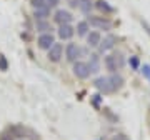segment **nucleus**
Listing matches in <instances>:
<instances>
[{
  "instance_id": "9b49d317",
  "label": "nucleus",
  "mask_w": 150,
  "mask_h": 140,
  "mask_svg": "<svg viewBox=\"0 0 150 140\" xmlns=\"http://www.w3.org/2000/svg\"><path fill=\"white\" fill-rule=\"evenodd\" d=\"M87 45L88 47H98L100 45V40H102V33L98 30H90L87 33Z\"/></svg>"
},
{
  "instance_id": "6ab92c4d",
  "label": "nucleus",
  "mask_w": 150,
  "mask_h": 140,
  "mask_svg": "<svg viewBox=\"0 0 150 140\" xmlns=\"http://www.w3.org/2000/svg\"><path fill=\"white\" fill-rule=\"evenodd\" d=\"M30 5L32 8H42V7H47V0H30Z\"/></svg>"
},
{
  "instance_id": "0eeeda50",
  "label": "nucleus",
  "mask_w": 150,
  "mask_h": 140,
  "mask_svg": "<svg viewBox=\"0 0 150 140\" xmlns=\"http://www.w3.org/2000/svg\"><path fill=\"white\" fill-rule=\"evenodd\" d=\"M54 22L57 25L72 23V22H74V15H72L69 10H65V8H59V10H55V13H54Z\"/></svg>"
},
{
  "instance_id": "412c9836",
  "label": "nucleus",
  "mask_w": 150,
  "mask_h": 140,
  "mask_svg": "<svg viewBox=\"0 0 150 140\" xmlns=\"http://www.w3.org/2000/svg\"><path fill=\"white\" fill-rule=\"evenodd\" d=\"M59 2H60V0H47V7L50 8V10H52L54 7H57V5H59Z\"/></svg>"
},
{
  "instance_id": "5701e85b",
  "label": "nucleus",
  "mask_w": 150,
  "mask_h": 140,
  "mask_svg": "<svg viewBox=\"0 0 150 140\" xmlns=\"http://www.w3.org/2000/svg\"><path fill=\"white\" fill-rule=\"evenodd\" d=\"M130 65H132L134 69H137V67H139V59H137V57H132V59H130Z\"/></svg>"
},
{
  "instance_id": "f257e3e1",
  "label": "nucleus",
  "mask_w": 150,
  "mask_h": 140,
  "mask_svg": "<svg viewBox=\"0 0 150 140\" xmlns=\"http://www.w3.org/2000/svg\"><path fill=\"white\" fill-rule=\"evenodd\" d=\"M88 25L93 27L95 30H103V32H108L112 28V22L105 18V17H98V15H90L88 17Z\"/></svg>"
},
{
  "instance_id": "a211bd4d",
  "label": "nucleus",
  "mask_w": 150,
  "mask_h": 140,
  "mask_svg": "<svg viewBox=\"0 0 150 140\" xmlns=\"http://www.w3.org/2000/svg\"><path fill=\"white\" fill-rule=\"evenodd\" d=\"M88 2H92V0H70V7L80 10V7H83L85 4H88Z\"/></svg>"
},
{
  "instance_id": "2eb2a0df",
  "label": "nucleus",
  "mask_w": 150,
  "mask_h": 140,
  "mask_svg": "<svg viewBox=\"0 0 150 140\" xmlns=\"http://www.w3.org/2000/svg\"><path fill=\"white\" fill-rule=\"evenodd\" d=\"M87 64H88V67H90L92 74H97V72L100 70V59H98V55H97V54H92L90 55V60H88Z\"/></svg>"
},
{
  "instance_id": "ddd939ff",
  "label": "nucleus",
  "mask_w": 150,
  "mask_h": 140,
  "mask_svg": "<svg viewBox=\"0 0 150 140\" xmlns=\"http://www.w3.org/2000/svg\"><path fill=\"white\" fill-rule=\"evenodd\" d=\"M50 17V8L48 7H42V8H33V18L37 20H48Z\"/></svg>"
},
{
  "instance_id": "f03ea898",
  "label": "nucleus",
  "mask_w": 150,
  "mask_h": 140,
  "mask_svg": "<svg viewBox=\"0 0 150 140\" xmlns=\"http://www.w3.org/2000/svg\"><path fill=\"white\" fill-rule=\"evenodd\" d=\"M72 72H74V75L77 77V78H80V80H87V78L90 77V74H92L88 64L83 62V60H77V62H74Z\"/></svg>"
},
{
  "instance_id": "4be33fe9",
  "label": "nucleus",
  "mask_w": 150,
  "mask_h": 140,
  "mask_svg": "<svg viewBox=\"0 0 150 140\" xmlns=\"http://www.w3.org/2000/svg\"><path fill=\"white\" fill-rule=\"evenodd\" d=\"M0 140H15V139H13V135L8 132V134H2L0 135Z\"/></svg>"
},
{
  "instance_id": "f8f14e48",
  "label": "nucleus",
  "mask_w": 150,
  "mask_h": 140,
  "mask_svg": "<svg viewBox=\"0 0 150 140\" xmlns=\"http://www.w3.org/2000/svg\"><path fill=\"white\" fill-rule=\"evenodd\" d=\"M88 32H90V25H88V22H87V20H80L79 23H77V27H75V33H77L79 37L85 38Z\"/></svg>"
},
{
  "instance_id": "7ed1b4c3",
  "label": "nucleus",
  "mask_w": 150,
  "mask_h": 140,
  "mask_svg": "<svg viewBox=\"0 0 150 140\" xmlns=\"http://www.w3.org/2000/svg\"><path fill=\"white\" fill-rule=\"evenodd\" d=\"M64 55H65V59H67V62L74 64V62L79 60V57H82V49L77 43L70 42V43H67V47L64 49Z\"/></svg>"
},
{
  "instance_id": "b1692460",
  "label": "nucleus",
  "mask_w": 150,
  "mask_h": 140,
  "mask_svg": "<svg viewBox=\"0 0 150 140\" xmlns=\"http://www.w3.org/2000/svg\"><path fill=\"white\" fill-rule=\"evenodd\" d=\"M142 72H144L145 77H149L150 78V65H144V70H142Z\"/></svg>"
},
{
  "instance_id": "4468645a",
  "label": "nucleus",
  "mask_w": 150,
  "mask_h": 140,
  "mask_svg": "<svg viewBox=\"0 0 150 140\" xmlns=\"http://www.w3.org/2000/svg\"><path fill=\"white\" fill-rule=\"evenodd\" d=\"M35 30L38 33H47V32H52V23L48 20H37L35 22Z\"/></svg>"
},
{
  "instance_id": "9d476101",
  "label": "nucleus",
  "mask_w": 150,
  "mask_h": 140,
  "mask_svg": "<svg viewBox=\"0 0 150 140\" xmlns=\"http://www.w3.org/2000/svg\"><path fill=\"white\" fill-rule=\"evenodd\" d=\"M95 87L102 92V93H112V92H113L112 85H110V80H108V77H98V78L95 80Z\"/></svg>"
},
{
  "instance_id": "f3484780",
  "label": "nucleus",
  "mask_w": 150,
  "mask_h": 140,
  "mask_svg": "<svg viewBox=\"0 0 150 140\" xmlns=\"http://www.w3.org/2000/svg\"><path fill=\"white\" fill-rule=\"evenodd\" d=\"M95 7H97V8H98L100 12H103V13H112V12H113V7H112V5H108L105 0H97Z\"/></svg>"
},
{
  "instance_id": "39448f33",
  "label": "nucleus",
  "mask_w": 150,
  "mask_h": 140,
  "mask_svg": "<svg viewBox=\"0 0 150 140\" xmlns=\"http://www.w3.org/2000/svg\"><path fill=\"white\" fill-rule=\"evenodd\" d=\"M62 57H64V45L60 42H55L54 45L47 50V59L50 60V62L57 64V62L62 60Z\"/></svg>"
},
{
  "instance_id": "20e7f679",
  "label": "nucleus",
  "mask_w": 150,
  "mask_h": 140,
  "mask_svg": "<svg viewBox=\"0 0 150 140\" xmlns=\"http://www.w3.org/2000/svg\"><path fill=\"white\" fill-rule=\"evenodd\" d=\"M103 65L110 74H117V70L123 65V60L120 59V55H107L103 59Z\"/></svg>"
},
{
  "instance_id": "aec40b11",
  "label": "nucleus",
  "mask_w": 150,
  "mask_h": 140,
  "mask_svg": "<svg viewBox=\"0 0 150 140\" xmlns=\"http://www.w3.org/2000/svg\"><path fill=\"white\" fill-rule=\"evenodd\" d=\"M7 69H8V62H7L5 55L0 54V70H2V72H5Z\"/></svg>"
},
{
  "instance_id": "423d86ee",
  "label": "nucleus",
  "mask_w": 150,
  "mask_h": 140,
  "mask_svg": "<svg viewBox=\"0 0 150 140\" xmlns=\"http://www.w3.org/2000/svg\"><path fill=\"white\" fill-rule=\"evenodd\" d=\"M55 43V37L52 32H47V33H38V38H37V45L40 50H48L52 45Z\"/></svg>"
},
{
  "instance_id": "dca6fc26",
  "label": "nucleus",
  "mask_w": 150,
  "mask_h": 140,
  "mask_svg": "<svg viewBox=\"0 0 150 140\" xmlns=\"http://www.w3.org/2000/svg\"><path fill=\"white\" fill-rule=\"evenodd\" d=\"M108 80H110V85H112L113 92L118 90V88L122 87V83H123V78L118 75V74H112V75L108 77Z\"/></svg>"
},
{
  "instance_id": "6e6552de",
  "label": "nucleus",
  "mask_w": 150,
  "mask_h": 140,
  "mask_svg": "<svg viewBox=\"0 0 150 140\" xmlns=\"http://www.w3.org/2000/svg\"><path fill=\"white\" fill-rule=\"evenodd\" d=\"M115 42H117V38L113 37L112 33H108L105 37L100 40V45H98V50H100V54H105L108 50H112L115 47Z\"/></svg>"
},
{
  "instance_id": "1a4fd4ad",
  "label": "nucleus",
  "mask_w": 150,
  "mask_h": 140,
  "mask_svg": "<svg viewBox=\"0 0 150 140\" xmlns=\"http://www.w3.org/2000/svg\"><path fill=\"white\" fill-rule=\"evenodd\" d=\"M57 35H59L60 40H70V38L75 35V28L72 27V23H65V25H59V30H57Z\"/></svg>"
},
{
  "instance_id": "393cba45",
  "label": "nucleus",
  "mask_w": 150,
  "mask_h": 140,
  "mask_svg": "<svg viewBox=\"0 0 150 140\" xmlns=\"http://www.w3.org/2000/svg\"><path fill=\"white\" fill-rule=\"evenodd\" d=\"M112 140H129V139H127L125 135H122V134H120V135H115V137H113Z\"/></svg>"
}]
</instances>
